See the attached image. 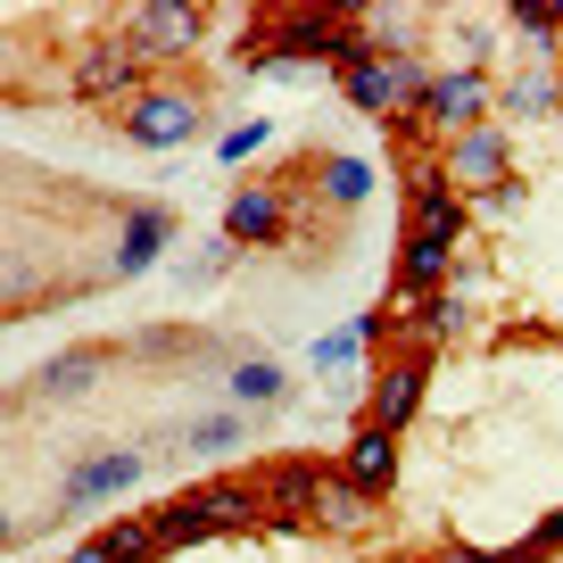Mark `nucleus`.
<instances>
[{
    "instance_id": "6",
    "label": "nucleus",
    "mask_w": 563,
    "mask_h": 563,
    "mask_svg": "<svg viewBox=\"0 0 563 563\" xmlns=\"http://www.w3.org/2000/svg\"><path fill=\"white\" fill-rule=\"evenodd\" d=\"M133 34H141V42H191V34H199V18H191V9H141Z\"/></svg>"
},
{
    "instance_id": "8",
    "label": "nucleus",
    "mask_w": 563,
    "mask_h": 563,
    "mask_svg": "<svg viewBox=\"0 0 563 563\" xmlns=\"http://www.w3.org/2000/svg\"><path fill=\"white\" fill-rule=\"evenodd\" d=\"M431 117H473V84H431Z\"/></svg>"
},
{
    "instance_id": "2",
    "label": "nucleus",
    "mask_w": 563,
    "mask_h": 563,
    "mask_svg": "<svg viewBox=\"0 0 563 563\" xmlns=\"http://www.w3.org/2000/svg\"><path fill=\"white\" fill-rule=\"evenodd\" d=\"M406 91H415V67H406V58H349V100L356 108H398Z\"/></svg>"
},
{
    "instance_id": "7",
    "label": "nucleus",
    "mask_w": 563,
    "mask_h": 563,
    "mask_svg": "<svg viewBox=\"0 0 563 563\" xmlns=\"http://www.w3.org/2000/svg\"><path fill=\"white\" fill-rule=\"evenodd\" d=\"M448 274V241H415L406 249V290H431Z\"/></svg>"
},
{
    "instance_id": "4",
    "label": "nucleus",
    "mask_w": 563,
    "mask_h": 563,
    "mask_svg": "<svg viewBox=\"0 0 563 563\" xmlns=\"http://www.w3.org/2000/svg\"><path fill=\"white\" fill-rule=\"evenodd\" d=\"M415 389H422L415 365H389L382 382H373V422H382V431H389V422H406V415H415Z\"/></svg>"
},
{
    "instance_id": "3",
    "label": "nucleus",
    "mask_w": 563,
    "mask_h": 563,
    "mask_svg": "<svg viewBox=\"0 0 563 563\" xmlns=\"http://www.w3.org/2000/svg\"><path fill=\"white\" fill-rule=\"evenodd\" d=\"M382 481H389V431H382V422H365L356 448H349V489H382Z\"/></svg>"
},
{
    "instance_id": "5",
    "label": "nucleus",
    "mask_w": 563,
    "mask_h": 563,
    "mask_svg": "<svg viewBox=\"0 0 563 563\" xmlns=\"http://www.w3.org/2000/svg\"><path fill=\"white\" fill-rule=\"evenodd\" d=\"M456 175L464 183H497V175H506V141H497V133H464L456 141Z\"/></svg>"
},
{
    "instance_id": "1",
    "label": "nucleus",
    "mask_w": 563,
    "mask_h": 563,
    "mask_svg": "<svg viewBox=\"0 0 563 563\" xmlns=\"http://www.w3.org/2000/svg\"><path fill=\"white\" fill-rule=\"evenodd\" d=\"M199 124V108L183 100V91H141V100H124V133L141 141H183Z\"/></svg>"
},
{
    "instance_id": "9",
    "label": "nucleus",
    "mask_w": 563,
    "mask_h": 563,
    "mask_svg": "<svg viewBox=\"0 0 563 563\" xmlns=\"http://www.w3.org/2000/svg\"><path fill=\"white\" fill-rule=\"evenodd\" d=\"M67 563H117V555H108V539H91V547H75Z\"/></svg>"
}]
</instances>
